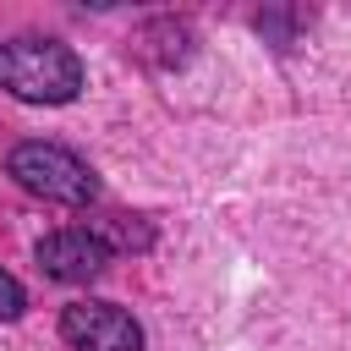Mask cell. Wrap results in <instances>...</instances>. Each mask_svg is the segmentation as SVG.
<instances>
[{"instance_id":"4","label":"cell","mask_w":351,"mask_h":351,"mask_svg":"<svg viewBox=\"0 0 351 351\" xmlns=\"http://www.w3.org/2000/svg\"><path fill=\"white\" fill-rule=\"evenodd\" d=\"M33 258H38V269H44L49 280H60V285H88V280H99V274L110 269V247H104V236L88 230V225L49 230V236L33 247Z\"/></svg>"},{"instance_id":"2","label":"cell","mask_w":351,"mask_h":351,"mask_svg":"<svg viewBox=\"0 0 351 351\" xmlns=\"http://www.w3.org/2000/svg\"><path fill=\"white\" fill-rule=\"evenodd\" d=\"M5 176H11L22 192H33V197H44V203H66V208H88V203L99 197L93 165L77 159V154L60 148V143H16V148L5 154Z\"/></svg>"},{"instance_id":"5","label":"cell","mask_w":351,"mask_h":351,"mask_svg":"<svg viewBox=\"0 0 351 351\" xmlns=\"http://www.w3.org/2000/svg\"><path fill=\"white\" fill-rule=\"evenodd\" d=\"M93 230L104 236V247H110V252H143V247L154 241L148 219H137V214H110V219H99Z\"/></svg>"},{"instance_id":"6","label":"cell","mask_w":351,"mask_h":351,"mask_svg":"<svg viewBox=\"0 0 351 351\" xmlns=\"http://www.w3.org/2000/svg\"><path fill=\"white\" fill-rule=\"evenodd\" d=\"M22 313H27V291H22L16 274L0 269V324H11V318H22Z\"/></svg>"},{"instance_id":"1","label":"cell","mask_w":351,"mask_h":351,"mask_svg":"<svg viewBox=\"0 0 351 351\" xmlns=\"http://www.w3.org/2000/svg\"><path fill=\"white\" fill-rule=\"evenodd\" d=\"M0 88L22 104H71L88 88L82 55L44 33H16L0 44Z\"/></svg>"},{"instance_id":"3","label":"cell","mask_w":351,"mask_h":351,"mask_svg":"<svg viewBox=\"0 0 351 351\" xmlns=\"http://www.w3.org/2000/svg\"><path fill=\"white\" fill-rule=\"evenodd\" d=\"M60 340L71 351H143V324L115 302H66L60 307Z\"/></svg>"}]
</instances>
